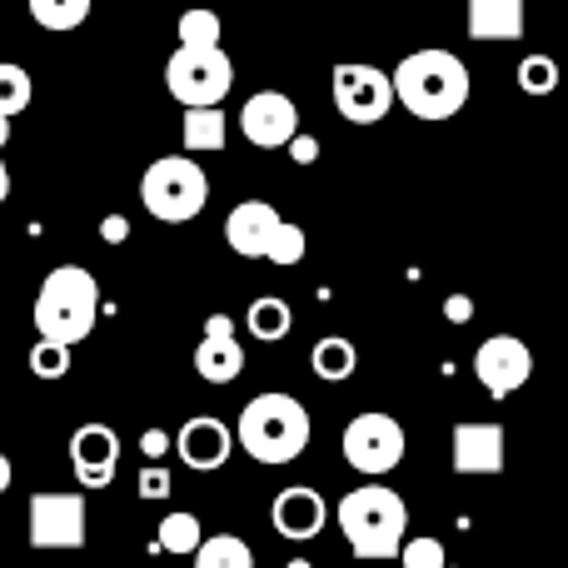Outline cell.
<instances>
[{"mask_svg":"<svg viewBox=\"0 0 568 568\" xmlns=\"http://www.w3.org/2000/svg\"><path fill=\"white\" fill-rule=\"evenodd\" d=\"M10 200V170H6V160H0V205Z\"/></svg>","mask_w":568,"mask_h":568,"instance_id":"obj_37","label":"cell"},{"mask_svg":"<svg viewBox=\"0 0 568 568\" xmlns=\"http://www.w3.org/2000/svg\"><path fill=\"white\" fill-rule=\"evenodd\" d=\"M469 40H519L524 36V6L519 0H469Z\"/></svg>","mask_w":568,"mask_h":568,"instance_id":"obj_18","label":"cell"},{"mask_svg":"<svg viewBox=\"0 0 568 568\" xmlns=\"http://www.w3.org/2000/svg\"><path fill=\"white\" fill-rule=\"evenodd\" d=\"M334 110L349 125H379L394 110V75L369 60H344L334 65Z\"/></svg>","mask_w":568,"mask_h":568,"instance_id":"obj_8","label":"cell"},{"mask_svg":"<svg viewBox=\"0 0 568 568\" xmlns=\"http://www.w3.org/2000/svg\"><path fill=\"white\" fill-rule=\"evenodd\" d=\"M449 459H454V474H464V479L504 474V424H474V419L454 424Z\"/></svg>","mask_w":568,"mask_h":568,"instance_id":"obj_13","label":"cell"},{"mask_svg":"<svg viewBox=\"0 0 568 568\" xmlns=\"http://www.w3.org/2000/svg\"><path fill=\"white\" fill-rule=\"evenodd\" d=\"M389 75H394V100L419 120H454L469 105L474 80H469V65L454 50H414Z\"/></svg>","mask_w":568,"mask_h":568,"instance_id":"obj_1","label":"cell"},{"mask_svg":"<svg viewBox=\"0 0 568 568\" xmlns=\"http://www.w3.org/2000/svg\"><path fill=\"white\" fill-rule=\"evenodd\" d=\"M334 519H339L354 559H399L404 529H409V504L389 484H359L339 499Z\"/></svg>","mask_w":568,"mask_h":568,"instance_id":"obj_4","label":"cell"},{"mask_svg":"<svg viewBox=\"0 0 568 568\" xmlns=\"http://www.w3.org/2000/svg\"><path fill=\"white\" fill-rule=\"evenodd\" d=\"M190 564L195 568H255V549L240 534H210Z\"/></svg>","mask_w":568,"mask_h":568,"instance_id":"obj_23","label":"cell"},{"mask_svg":"<svg viewBox=\"0 0 568 568\" xmlns=\"http://www.w3.org/2000/svg\"><path fill=\"white\" fill-rule=\"evenodd\" d=\"M514 80H519V90L524 95H554V90H559V60L554 55H524L519 60V70H514Z\"/></svg>","mask_w":568,"mask_h":568,"instance_id":"obj_25","label":"cell"},{"mask_svg":"<svg viewBox=\"0 0 568 568\" xmlns=\"http://www.w3.org/2000/svg\"><path fill=\"white\" fill-rule=\"evenodd\" d=\"M140 499L145 504H160V499H170V469H160V464H145V469H140Z\"/></svg>","mask_w":568,"mask_h":568,"instance_id":"obj_31","label":"cell"},{"mask_svg":"<svg viewBox=\"0 0 568 568\" xmlns=\"http://www.w3.org/2000/svg\"><path fill=\"white\" fill-rule=\"evenodd\" d=\"M240 130L255 150H290V140L300 135V105L284 90H255L240 110Z\"/></svg>","mask_w":568,"mask_h":568,"instance_id":"obj_11","label":"cell"},{"mask_svg":"<svg viewBox=\"0 0 568 568\" xmlns=\"http://www.w3.org/2000/svg\"><path fill=\"white\" fill-rule=\"evenodd\" d=\"M100 240H105V245H125V240H130V220L125 215H105V220H100Z\"/></svg>","mask_w":568,"mask_h":568,"instance_id":"obj_34","label":"cell"},{"mask_svg":"<svg viewBox=\"0 0 568 568\" xmlns=\"http://www.w3.org/2000/svg\"><path fill=\"white\" fill-rule=\"evenodd\" d=\"M310 255V235H304V225H294V220H284V225L275 230V240H270V265H300V260Z\"/></svg>","mask_w":568,"mask_h":568,"instance_id":"obj_28","label":"cell"},{"mask_svg":"<svg viewBox=\"0 0 568 568\" xmlns=\"http://www.w3.org/2000/svg\"><path fill=\"white\" fill-rule=\"evenodd\" d=\"M30 320H36V334L45 344L75 349L80 339H90V329L100 320V280L85 265H55L40 280L36 314Z\"/></svg>","mask_w":568,"mask_h":568,"instance_id":"obj_3","label":"cell"},{"mask_svg":"<svg viewBox=\"0 0 568 568\" xmlns=\"http://www.w3.org/2000/svg\"><path fill=\"white\" fill-rule=\"evenodd\" d=\"M290 160H294V165H314V160H320V140L300 130V135L290 140Z\"/></svg>","mask_w":568,"mask_h":568,"instance_id":"obj_33","label":"cell"},{"mask_svg":"<svg viewBox=\"0 0 568 568\" xmlns=\"http://www.w3.org/2000/svg\"><path fill=\"white\" fill-rule=\"evenodd\" d=\"M284 568H314L310 559H290V564H284Z\"/></svg>","mask_w":568,"mask_h":568,"instance_id":"obj_39","label":"cell"},{"mask_svg":"<svg viewBox=\"0 0 568 568\" xmlns=\"http://www.w3.org/2000/svg\"><path fill=\"white\" fill-rule=\"evenodd\" d=\"M170 444H175V434H165V429H145L140 434V454H145L150 464H160L170 454Z\"/></svg>","mask_w":568,"mask_h":568,"instance_id":"obj_32","label":"cell"},{"mask_svg":"<svg viewBox=\"0 0 568 568\" xmlns=\"http://www.w3.org/2000/svg\"><path fill=\"white\" fill-rule=\"evenodd\" d=\"M180 135H185V155H215L230 145V120L225 110H185Z\"/></svg>","mask_w":568,"mask_h":568,"instance_id":"obj_19","label":"cell"},{"mask_svg":"<svg viewBox=\"0 0 568 568\" xmlns=\"http://www.w3.org/2000/svg\"><path fill=\"white\" fill-rule=\"evenodd\" d=\"M175 449H180V459L200 474L225 469L230 454H235V429H230L225 419H215V414H195V419L180 424Z\"/></svg>","mask_w":568,"mask_h":568,"instance_id":"obj_14","label":"cell"},{"mask_svg":"<svg viewBox=\"0 0 568 568\" xmlns=\"http://www.w3.org/2000/svg\"><path fill=\"white\" fill-rule=\"evenodd\" d=\"M115 464H120V439L110 424L90 419L70 434V469H75L80 489H110Z\"/></svg>","mask_w":568,"mask_h":568,"instance_id":"obj_12","label":"cell"},{"mask_svg":"<svg viewBox=\"0 0 568 568\" xmlns=\"http://www.w3.org/2000/svg\"><path fill=\"white\" fill-rule=\"evenodd\" d=\"M26 534L30 549H85V499L60 489L30 494Z\"/></svg>","mask_w":568,"mask_h":568,"instance_id":"obj_9","label":"cell"},{"mask_svg":"<svg viewBox=\"0 0 568 568\" xmlns=\"http://www.w3.org/2000/svg\"><path fill=\"white\" fill-rule=\"evenodd\" d=\"M170 95L185 110H220V100L235 90V60L225 50H180L165 60Z\"/></svg>","mask_w":568,"mask_h":568,"instance_id":"obj_7","label":"cell"},{"mask_svg":"<svg viewBox=\"0 0 568 568\" xmlns=\"http://www.w3.org/2000/svg\"><path fill=\"white\" fill-rule=\"evenodd\" d=\"M310 409H304L294 394H255V399L240 409L235 424V444L250 454L255 464H294L304 449H310Z\"/></svg>","mask_w":568,"mask_h":568,"instance_id":"obj_2","label":"cell"},{"mask_svg":"<svg viewBox=\"0 0 568 568\" xmlns=\"http://www.w3.org/2000/svg\"><path fill=\"white\" fill-rule=\"evenodd\" d=\"M449 568H459V564H449Z\"/></svg>","mask_w":568,"mask_h":568,"instance_id":"obj_40","label":"cell"},{"mask_svg":"<svg viewBox=\"0 0 568 568\" xmlns=\"http://www.w3.org/2000/svg\"><path fill=\"white\" fill-rule=\"evenodd\" d=\"M310 369L320 374L324 384H344L359 369V349H354V339H344V334H324L310 349Z\"/></svg>","mask_w":568,"mask_h":568,"instance_id":"obj_20","label":"cell"},{"mask_svg":"<svg viewBox=\"0 0 568 568\" xmlns=\"http://www.w3.org/2000/svg\"><path fill=\"white\" fill-rule=\"evenodd\" d=\"M399 559L404 568H449V554H444V544L439 539H404V549H399Z\"/></svg>","mask_w":568,"mask_h":568,"instance_id":"obj_30","label":"cell"},{"mask_svg":"<svg viewBox=\"0 0 568 568\" xmlns=\"http://www.w3.org/2000/svg\"><path fill=\"white\" fill-rule=\"evenodd\" d=\"M240 369H245V349L235 339V320L230 314H210L205 339L195 344V374L205 384H235Z\"/></svg>","mask_w":568,"mask_h":568,"instance_id":"obj_15","label":"cell"},{"mask_svg":"<svg viewBox=\"0 0 568 568\" xmlns=\"http://www.w3.org/2000/svg\"><path fill=\"white\" fill-rule=\"evenodd\" d=\"M140 200H145V210L160 225H190L210 205V175L190 155L150 160L145 175H140Z\"/></svg>","mask_w":568,"mask_h":568,"instance_id":"obj_5","label":"cell"},{"mask_svg":"<svg viewBox=\"0 0 568 568\" xmlns=\"http://www.w3.org/2000/svg\"><path fill=\"white\" fill-rule=\"evenodd\" d=\"M30 374H36V379H65L70 374V349L65 344L36 339V349H30Z\"/></svg>","mask_w":568,"mask_h":568,"instance_id":"obj_29","label":"cell"},{"mask_svg":"<svg viewBox=\"0 0 568 568\" xmlns=\"http://www.w3.org/2000/svg\"><path fill=\"white\" fill-rule=\"evenodd\" d=\"M10 479H16V464H10V454H0V494L10 489Z\"/></svg>","mask_w":568,"mask_h":568,"instance_id":"obj_36","label":"cell"},{"mask_svg":"<svg viewBox=\"0 0 568 568\" xmlns=\"http://www.w3.org/2000/svg\"><path fill=\"white\" fill-rule=\"evenodd\" d=\"M280 225L284 220H280L275 205H265V200H245V205H235L225 215V245L235 250L240 260H265L270 240H275Z\"/></svg>","mask_w":568,"mask_h":568,"instance_id":"obj_17","label":"cell"},{"mask_svg":"<svg viewBox=\"0 0 568 568\" xmlns=\"http://www.w3.org/2000/svg\"><path fill=\"white\" fill-rule=\"evenodd\" d=\"M324 519H329V509H324V499L310 489V484H290V489H280L275 504H270V524H275V534L280 539H294V544L320 539Z\"/></svg>","mask_w":568,"mask_h":568,"instance_id":"obj_16","label":"cell"},{"mask_svg":"<svg viewBox=\"0 0 568 568\" xmlns=\"http://www.w3.org/2000/svg\"><path fill=\"white\" fill-rule=\"evenodd\" d=\"M444 320H449V324H469L474 320V300H469V294H449V300H444Z\"/></svg>","mask_w":568,"mask_h":568,"instance_id":"obj_35","label":"cell"},{"mask_svg":"<svg viewBox=\"0 0 568 568\" xmlns=\"http://www.w3.org/2000/svg\"><path fill=\"white\" fill-rule=\"evenodd\" d=\"M245 329L255 334L260 344H280L284 334L294 329V310L280 300V294H260V300L245 310Z\"/></svg>","mask_w":568,"mask_h":568,"instance_id":"obj_21","label":"cell"},{"mask_svg":"<svg viewBox=\"0 0 568 568\" xmlns=\"http://www.w3.org/2000/svg\"><path fill=\"white\" fill-rule=\"evenodd\" d=\"M339 449H344V464L364 479H384L404 464V424L384 409H364L344 424L339 434Z\"/></svg>","mask_w":568,"mask_h":568,"instance_id":"obj_6","label":"cell"},{"mask_svg":"<svg viewBox=\"0 0 568 568\" xmlns=\"http://www.w3.org/2000/svg\"><path fill=\"white\" fill-rule=\"evenodd\" d=\"M474 374H479V384L494 399H509L514 389H524L534 379V349L519 334H489L474 349Z\"/></svg>","mask_w":568,"mask_h":568,"instance_id":"obj_10","label":"cell"},{"mask_svg":"<svg viewBox=\"0 0 568 568\" xmlns=\"http://www.w3.org/2000/svg\"><path fill=\"white\" fill-rule=\"evenodd\" d=\"M30 20L45 30H75L90 20V0H30Z\"/></svg>","mask_w":568,"mask_h":568,"instance_id":"obj_24","label":"cell"},{"mask_svg":"<svg viewBox=\"0 0 568 568\" xmlns=\"http://www.w3.org/2000/svg\"><path fill=\"white\" fill-rule=\"evenodd\" d=\"M6 145H10V120L0 115V150H6Z\"/></svg>","mask_w":568,"mask_h":568,"instance_id":"obj_38","label":"cell"},{"mask_svg":"<svg viewBox=\"0 0 568 568\" xmlns=\"http://www.w3.org/2000/svg\"><path fill=\"white\" fill-rule=\"evenodd\" d=\"M155 544H160V549H165V554H175V559H195V554H200V544H205V529H200V519H195V514L175 509V514H165V519H160Z\"/></svg>","mask_w":568,"mask_h":568,"instance_id":"obj_22","label":"cell"},{"mask_svg":"<svg viewBox=\"0 0 568 568\" xmlns=\"http://www.w3.org/2000/svg\"><path fill=\"white\" fill-rule=\"evenodd\" d=\"M30 95H36V85H30V70L16 65V60H0V115L16 120L20 110L30 105Z\"/></svg>","mask_w":568,"mask_h":568,"instance_id":"obj_26","label":"cell"},{"mask_svg":"<svg viewBox=\"0 0 568 568\" xmlns=\"http://www.w3.org/2000/svg\"><path fill=\"white\" fill-rule=\"evenodd\" d=\"M180 50H220L215 10H185V16H180Z\"/></svg>","mask_w":568,"mask_h":568,"instance_id":"obj_27","label":"cell"}]
</instances>
